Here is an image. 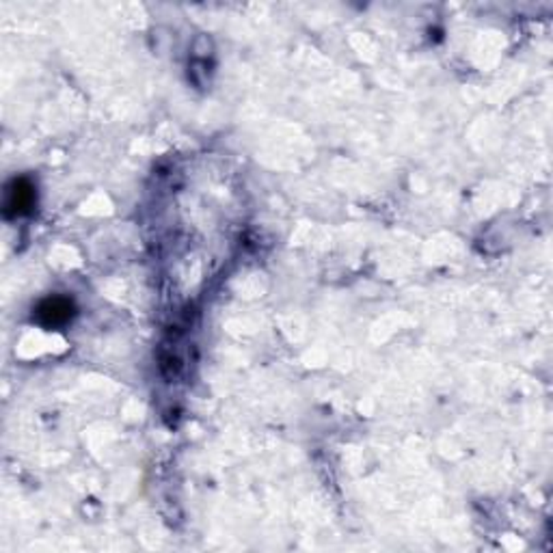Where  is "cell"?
I'll return each mask as SVG.
<instances>
[{"instance_id": "6da1fadb", "label": "cell", "mask_w": 553, "mask_h": 553, "mask_svg": "<svg viewBox=\"0 0 553 553\" xmlns=\"http://www.w3.org/2000/svg\"><path fill=\"white\" fill-rule=\"evenodd\" d=\"M37 201V190L35 184L28 177H15L14 182L7 186V197H5V216L7 218H17L25 216L35 207Z\"/></svg>"}, {"instance_id": "7a4b0ae2", "label": "cell", "mask_w": 553, "mask_h": 553, "mask_svg": "<svg viewBox=\"0 0 553 553\" xmlns=\"http://www.w3.org/2000/svg\"><path fill=\"white\" fill-rule=\"evenodd\" d=\"M76 314V307L74 303L65 297H50L37 305L35 309V318L45 328H59L63 325H67L69 320L74 318Z\"/></svg>"}]
</instances>
